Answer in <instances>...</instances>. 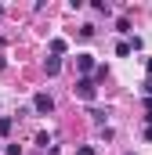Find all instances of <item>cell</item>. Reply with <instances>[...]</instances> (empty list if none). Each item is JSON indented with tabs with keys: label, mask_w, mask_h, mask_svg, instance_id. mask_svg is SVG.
<instances>
[{
	"label": "cell",
	"mask_w": 152,
	"mask_h": 155,
	"mask_svg": "<svg viewBox=\"0 0 152 155\" xmlns=\"http://www.w3.org/2000/svg\"><path fill=\"white\" fill-rule=\"evenodd\" d=\"M76 155H94V148H91V144H83V148H80Z\"/></svg>",
	"instance_id": "cell-12"
},
{
	"label": "cell",
	"mask_w": 152,
	"mask_h": 155,
	"mask_svg": "<svg viewBox=\"0 0 152 155\" xmlns=\"http://www.w3.org/2000/svg\"><path fill=\"white\" fill-rule=\"evenodd\" d=\"M91 119H94V123L102 126V123H105V112H102V108H91Z\"/></svg>",
	"instance_id": "cell-10"
},
{
	"label": "cell",
	"mask_w": 152,
	"mask_h": 155,
	"mask_svg": "<svg viewBox=\"0 0 152 155\" xmlns=\"http://www.w3.org/2000/svg\"><path fill=\"white\" fill-rule=\"evenodd\" d=\"M51 54H54V58H58V54H65V40H58V36L51 40Z\"/></svg>",
	"instance_id": "cell-6"
},
{
	"label": "cell",
	"mask_w": 152,
	"mask_h": 155,
	"mask_svg": "<svg viewBox=\"0 0 152 155\" xmlns=\"http://www.w3.org/2000/svg\"><path fill=\"white\" fill-rule=\"evenodd\" d=\"M145 69H149V76H152V58H149V61H145Z\"/></svg>",
	"instance_id": "cell-17"
},
{
	"label": "cell",
	"mask_w": 152,
	"mask_h": 155,
	"mask_svg": "<svg viewBox=\"0 0 152 155\" xmlns=\"http://www.w3.org/2000/svg\"><path fill=\"white\" fill-rule=\"evenodd\" d=\"M116 54H119V58H127V54H130V43H127V40H119V43H116Z\"/></svg>",
	"instance_id": "cell-7"
},
{
	"label": "cell",
	"mask_w": 152,
	"mask_h": 155,
	"mask_svg": "<svg viewBox=\"0 0 152 155\" xmlns=\"http://www.w3.org/2000/svg\"><path fill=\"white\" fill-rule=\"evenodd\" d=\"M94 11H98V15H109V11H112V7H109V4H105V0H94Z\"/></svg>",
	"instance_id": "cell-9"
},
{
	"label": "cell",
	"mask_w": 152,
	"mask_h": 155,
	"mask_svg": "<svg viewBox=\"0 0 152 155\" xmlns=\"http://www.w3.org/2000/svg\"><path fill=\"white\" fill-rule=\"evenodd\" d=\"M47 155H58V148H54V144H51V148H47Z\"/></svg>",
	"instance_id": "cell-16"
},
{
	"label": "cell",
	"mask_w": 152,
	"mask_h": 155,
	"mask_svg": "<svg viewBox=\"0 0 152 155\" xmlns=\"http://www.w3.org/2000/svg\"><path fill=\"white\" fill-rule=\"evenodd\" d=\"M145 126H152V101H149V112H145Z\"/></svg>",
	"instance_id": "cell-13"
},
{
	"label": "cell",
	"mask_w": 152,
	"mask_h": 155,
	"mask_svg": "<svg viewBox=\"0 0 152 155\" xmlns=\"http://www.w3.org/2000/svg\"><path fill=\"white\" fill-rule=\"evenodd\" d=\"M11 126H15V116H0V137H7Z\"/></svg>",
	"instance_id": "cell-5"
},
{
	"label": "cell",
	"mask_w": 152,
	"mask_h": 155,
	"mask_svg": "<svg viewBox=\"0 0 152 155\" xmlns=\"http://www.w3.org/2000/svg\"><path fill=\"white\" fill-rule=\"evenodd\" d=\"M73 94L76 97H80V101H94V97H98V87H94V79H76V87H73Z\"/></svg>",
	"instance_id": "cell-1"
},
{
	"label": "cell",
	"mask_w": 152,
	"mask_h": 155,
	"mask_svg": "<svg viewBox=\"0 0 152 155\" xmlns=\"http://www.w3.org/2000/svg\"><path fill=\"white\" fill-rule=\"evenodd\" d=\"M33 112H36V116H51V112H54V97H51V94H36V97H33Z\"/></svg>",
	"instance_id": "cell-2"
},
{
	"label": "cell",
	"mask_w": 152,
	"mask_h": 155,
	"mask_svg": "<svg viewBox=\"0 0 152 155\" xmlns=\"http://www.w3.org/2000/svg\"><path fill=\"white\" fill-rule=\"evenodd\" d=\"M141 87H145V94H152V76L145 79V83H141Z\"/></svg>",
	"instance_id": "cell-14"
},
{
	"label": "cell",
	"mask_w": 152,
	"mask_h": 155,
	"mask_svg": "<svg viewBox=\"0 0 152 155\" xmlns=\"http://www.w3.org/2000/svg\"><path fill=\"white\" fill-rule=\"evenodd\" d=\"M43 69H47V76H58V72H62V61H58V58L51 54V58L43 61Z\"/></svg>",
	"instance_id": "cell-4"
},
{
	"label": "cell",
	"mask_w": 152,
	"mask_h": 155,
	"mask_svg": "<svg viewBox=\"0 0 152 155\" xmlns=\"http://www.w3.org/2000/svg\"><path fill=\"white\" fill-rule=\"evenodd\" d=\"M94 36V25H91V22H87V25H80V40H91Z\"/></svg>",
	"instance_id": "cell-8"
},
{
	"label": "cell",
	"mask_w": 152,
	"mask_h": 155,
	"mask_svg": "<svg viewBox=\"0 0 152 155\" xmlns=\"http://www.w3.org/2000/svg\"><path fill=\"white\" fill-rule=\"evenodd\" d=\"M76 69H80V72H91V69H94V58H91V54H76Z\"/></svg>",
	"instance_id": "cell-3"
},
{
	"label": "cell",
	"mask_w": 152,
	"mask_h": 155,
	"mask_svg": "<svg viewBox=\"0 0 152 155\" xmlns=\"http://www.w3.org/2000/svg\"><path fill=\"white\" fill-rule=\"evenodd\" d=\"M4 152H7V155H22V144H7Z\"/></svg>",
	"instance_id": "cell-11"
},
{
	"label": "cell",
	"mask_w": 152,
	"mask_h": 155,
	"mask_svg": "<svg viewBox=\"0 0 152 155\" xmlns=\"http://www.w3.org/2000/svg\"><path fill=\"white\" fill-rule=\"evenodd\" d=\"M145 141H152V126H145Z\"/></svg>",
	"instance_id": "cell-15"
}]
</instances>
